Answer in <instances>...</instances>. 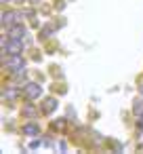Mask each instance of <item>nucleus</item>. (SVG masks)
Segmentation results:
<instances>
[{"label": "nucleus", "instance_id": "obj_1", "mask_svg": "<svg viewBox=\"0 0 143 154\" xmlns=\"http://www.w3.org/2000/svg\"><path fill=\"white\" fill-rule=\"evenodd\" d=\"M27 91H29V95H32V97H36V95H38V89H36V87H29Z\"/></svg>", "mask_w": 143, "mask_h": 154}]
</instances>
